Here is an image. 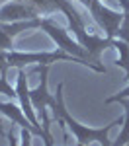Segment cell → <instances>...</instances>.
Listing matches in <instances>:
<instances>
[{
  "mask_svg": "<svg viewBox=\"0 0 129 146\" xmlns=\"http://www.w3.org/2000/svg\"><path fill=\"white\" fill-rule=\"evenodd\" d=\"M63 88H65V82H61L57 86V96H55V103L51 107L55 121L61 125L63 131L69 129L70 133L74 135L76 142L84 146H92V144H100V146H112L110 140V131L116 127V125H123V119H116L112 123H108L106 127L100 129H92V127H86V125L78 123L76 119H72V115L67 111V105H65V98H63Z\"/></svg>",
  "mask_w": 129,
  "mask_h": 146,
  "instance_id": "obj_1",
  "label": "cell"
},
{
  "mask_svg": "<svg viewBox=\"0 0 129 146\" xmlns=\"http://www.w3.org/2000/svg\"><path fill=\"white\" fill-rule=\"evenodd\" d=\"M39 29H43V31L53 39V43L57 45L59 51H65V53H69V55L76 56V58H82V60L92 62L90 56H88V53H86V49H84L78 41H74L69 35V31H67L65 27H61L59 23H55L51 18H41V20H39ZM94 64H96V62H94Z\"/></svg>",
  "mask_w": 129,
  "mask_h": 146,
  "instance_id": "obj_2",
  "label": "cell"
},
{
  "mask_svg": "<svg viewBox=\"0 0 129 146\" xmlns=\"http://www.w3.org/2000/svg\"><path fill=\"white\" fill-rule=\"evenodd\" d=\"M49 64H35L31 68V72H37L39 74V86L35 90H29V100H31V105H33L37 117H45L47 115V107H53L55 103V98L53 94L49 92V80H47V74H49Z\"/></svg>",
  "mask_w": 129,
  "mask_h": 146,
  "instance_id": "obj_3",
  "label": "cell"
},
{
  "mask_svg": "<svg viewBox=\"0 0 129 146\" xmlns=\"http://www.w3.org/2000/svg\"><path fill=\"white\" fill-rule=\"evenodd\" d=\"M88 12H90L92 20L98 23V27L104 29L106 37H112L114 39L117 29H119V25H121V22H123V12L119 14V12L110 10L100 0H92L90 6H88Z\"/></svg>",
  "mask_w": 129,
  "mask_h": 146,
  "instance_id": "obj_4",
  "label": "cell"
},
{
  "mask_svg": "<svg viewBox=\"0 0 129 146\" xmlns=\"http://www.w3.org/2000/svg\"><path fill=\"white\" fill-rule=\"evenodd\" d=\"M41 18L39 10L27 0H10L0 6V23H16V22H31Z\"/></svg>",
  "mask_w": 129,
  "mask_h": 146,
  "instance_id": "obj_5",
  "label": "cell"
},
{
  "mask_svg": "<svg viewBox=\"0 0 129 146\" xmlns=\"http://www.w3.org/2000/svg\"><path fill=\"white\" fill-rule=\"evenodd\" d=\"M16 92H18V100H20V105H22L25 117L29 119V123L33 125L37 131H43V127L37 119V113H35L33 105H31V100H29V88H27V72L23 68H18V78H16Z\"/></svg>",
  "mask_w": 129,
  "mask_h": 146,
  "instance_id": "obj_6",
  "label": "cell"
},
{
  "mask_svg": "<svg viewBox=\"0 0 129 146\" xmlns=\"http://www.w3.org/2000/svg\"><path fill=\"white\" fill-rule=\"evenodd\" d=\"M0 113H2V115H6L12 123H16L20 129H29L35 136H41V133H43V131H37L33 125L29 123V119L25 117L22 105H16V103H4V101H0Z\"/></svg>",
  "mask_w": 129,
  "mask_h": 146,
  "instance_id": "obj_7",
  "label": "cell"
},
{
  "mask_svg": "<svg viewBox=\"0 0 129 146\" xmlns=\"http://www.w3.org/2000/svg\"><path fill=\"white\" fill-rule=\"evenodd\" d=\"M114 49H117V53H119V58L116 60V66L123 68L125 74H127V80H129V45L123 39L114 37Z\"/></svg>",
  "mask_w": 129,
  "mask_h": 146,
  "instance_id": "obj_8",
  "label": "cell"
},
{
  "mask_svg": "<svg viewBox=\"0 0 129 146\" xmlns=\"http://www.w3.org/2000/svg\"><path fill=\"white\" fill-rule=\"evenodd\" d=\"M117 103H121L123 105V109H125V119H123V129H121V133L119 136L116 138V142H112V146H125L129 144V100H119Z\"/></svg>",
  "mask_w": 129,
  "mask_h": 146,
  "instance_id": "obj_9",
  "label": "cell"
},
{
  "mask_svg": "<svg viewBox=\"0 0 129 146\" xmlns=\"http://www.w3.org/2000/svg\"><path fill=\"white\" fill-rule=\"evenodd\" d=\"M0 94L10 98V100H18L16 88H12L10 82H8V72H0Z\"/></svg>",
  "mask_w": 129,
  "mask_h": 146,
  "instance_id": "obj_10",
  "label": "cell"
},
{
  "mask_svg": "<svg viewBox=\"0 0 129 146\" xmlns=\"http://www.w3.org/2000/svg\"><path fill=\"white\" fill-rule=\"evenodd\" d=\"M41 127H43V133H41V136L39 138H43V144L45 146H55V142H53V135H51V121H49V115H45V117H41Z\"/></svg>",
  "mask_w": 129,
  "mask_h": 146,
  "instance_id": "obj_11",
  "label": "cell"
},
{
  "mask_svg": "<svg viewBox=\"0 0 129 146\" xmlns=\"http://www.w3.org/2000/svg\"><path fill=\"white\" fill-rule=\"evenodd\" d=\"M116 37L117 39H123V41L129 45V14H123V22H121V25H119Z\"/></svg>",
  "mask_w": 129,
  "mask_h": 146,
  "instance_id": "obj_12",
  "label": "cell"
},
{
  "mask_svg": "<svg viewBox=\"0 0 129 146\" xmlns=\"http://www.w3.org/2000/svg\"><path fill=\"white\" fill-rule=\"evenodd\" d=\"M127 98L129 100V86L125 88V90H121V92H117L116 96H110L108 100H106V103H116V101H119V100H125Z\"/></svg>",
  "mask_w": 129,
  "mask_h": 146,
  "instance_id": "obj_13",
  "label": "cell"
},
{
  "mask_svg": "<svg viewBox=\"0 0 129 146\" xmlns=\"http://www.w3.org/2000/svg\"><path fill=\"white\" fill-rule=\"evenodd\" d=\"M6 138H8L10 146H20V138L16 136V129H14V125H10V129L6 131Z\"/></svg>",
  "mask_w": 129,
  "mask_h": 146,
  "instance_id": "obj_14",
  "label": "cell"
},
{
  "mask_svg": "<svg viewBox=\"0 0 129 146\" xmlns=\"http://www.w3.org/2000/svg\"><path fill=\"white\" fill-rule=\"evenodd\" d=\"M117 4L121 6V10H123V14H129V0H116Z\"/></svg>",
  "mask_w": 129,
  "mask_h": 146,
  "instance_id": "obj_15",
  "label": "cell"
},
{
  "mask_svg": "<svg viewBox=\"0 0 129 146\" xmlns=\"http://www.w3.org/2000/svg\"><path fill=\"white\" fill-rule=\"evenodd\" d=\"M78 2H82V4H84V6H86V8H88V6H90V0H78Z\"/></svg>",
  "mask_w": 129,
  "mask_h": 146,
  "instance_id": "obj_16",
  "label": "cell"
},
{
  "mask_svg": "<svg viewBox=\"0 0 129 146\" xmlns=\"http://www.w3.org/2000/svg\"><path fill=\"white\" fill-rule=\"evenodd\" d=\"M6 2H10V0H0V6H4Z\"/></svg>",
  "mask_w": 129,
  "mask_h": 146,
  "instance_id": "obj_17",
  "label": "cell"
},
{
  "mask_svg": "<svg viewBox=\"0 0 129 146\" xmlns=\"http://www.w3.org/2000/svg\"><path fill=\"white\" fill-rule=\"evenodd\" d=\"M125 146H129V144H125Z\"/></svg>",
  "mask_w": 129,
  "mask_h": 146,
  "instance_id": "obj_18",
  "label": "cell"
},
{
  "mask_svg": "<svg viewBox=\"0 0 129 146\" xmlns=\"http://www.w3.org/2000/svg\"><path fill=\"white\" fill-rule=\"evenodd\" d=\"M65 146H67V144H65Z\"/></svg>",
  "mask_w": 129,
  "mask_h": 146,
  "instance_id": "obj_19",
  "label": "cell"
}]
</instances>
